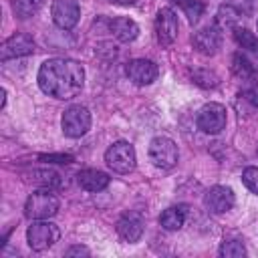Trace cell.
<instances>
[{
  "label": "cell",
  "mask_w": 258,
  "mask_h": 258,
  "mask_svg": "<svg viewBox=\"0 0 258 258\" xmlns=\"http://www.w3.org/2000/svg\"><path fill=\"white\" fill-rule=\"evenodd\" d=\"M58 238H60L58 226L48 220H32V224L26 230V242L34 252L48 250L58 242Z\"/></svg>",
  "instance_id": "obj_3"
},
{
  "label": "cell",
  "mask_w": 258,
  "mask_h": 258,
  "mask_svg": "<svg viewBox=\"0 0 258 258\" xmlns=\"http://www.w3.org/2000/svg\"><path fill=\"white\" fill-rule=\"evenodd\" d=\"M147 153H149L151 163H153L157 169H165V171H169V169H173V167L177 165V161H179L177 145L173 143V139L163 137V135L151 139Z\"/></svg>",
  "instance_id": "obj_4"
},
{
  "label": "cell",
  "mask_w": 258,
  "mask_h": 258,
  "mask_svg": "<svg viewBox=\"0 0 258 258\" xmlns=\"http://www.w3.org/2000/svg\"><path fill=\"white\" fill-rule=\"evenodd\" d=\"M109 30L111 34L121 40V42H133L137 36H139V26L135 20L131 18H125V16H117L109 22Z\"/></svg>",
  "instance_id": "obj_16"
},
{
  "label": "cell",
  "mask_w": 258,
  "mask_h": 258,
  "mask_svg": "<svg viewBox=\"0 0 258 258\" xmlns=\"http://www.w3.org/2000/svg\"><path fill=\"white\" fill-rule=\"evenodd\" d=\"M125 73H127L129 81H133L135 85H141L143 87V85H151L157 79L159 69L149 58H133V60L127 62Z\"/></svg>",
  "instance_id": "obj_13"
},
{
  "label": "cell",
  "mask_w": 258,
  "mask_h": 258,
  "mask_svg": "<svg viewBox=\"0 0 258 258\" xmlns=\"http://www.w3.org/2000/svg\"><path fill=\"white\" fill-rule=\"evenodd\" d=\"M60 127H62V133L67 137H71V139L83 137L91 129V113H89V109L83 107V105H71L60 117Z\"/></svg>",
  "instance_id": "obj_6"
},
{
  "label": "cell",
  "mask_w": 258,
  "mask_h": 258,
  "mask_svg": "<svg viewBox=\"0 0 258 258\" xmlns=\"http://www.w3.org/2000/svg\"><path fill=\"white\" fill-rule=\"evenodd\" d=\"M234 40L248 52H252L254 56H258V36L254 32H250L248 28H242V26H236L234 28Z\"/></svg>",
  "instance_id": "obj_21"
},
{
  "label": "cell",
  "mask_w": 258,
  "mask_h": 258,
  "mask_svg": "<svg viewBox=\"0 0 258 258\" xmlns=\"http://www.w3.org/2000/svg\"><path fill=\"white\" fill-rule=\"evenodd\" d=\"M232 73L240 81H256V77H258L256 67L252 64V60L244 52H234L232 54Z\"/></svg>",
  "instance_id": "obj_20"
},
{
  "label": "cell",
  "mask_w": 258,
  "mask_h": 258,
  "mask_svg": "<svg viewBox=\"0 0 258 258\" xmlns=\"http://www.w3.org/2000/svg\"><path fill=\"white\" fill-rule=\"evenodd\" d=\"M220 256H224V258H242V256H246V246L238 238L224 240L222 246H220Z\"/></svg>",
  "instance_id": "obj_23"
},
{
  "label": "cell",
  "mask_w": 258,
  "mask_h": 258,
  "mask_svg": "<svg viewBox=\"0 0 258 258\" xmlns=\"http://www.w3.org/2000/svg\"><path fill=\"white\" fill-rule=\"evenodd\" d=\"M234 202H236L234 191L228 185H212L204 196V206L208 208V212L218 216L230 212L234 208Z\"/></svg>",
  "instance_id": "obj_10"
},
{
  "label": "cell",
  "mask_w": 258,
  "mask_h": 258,
  "mask_svg": "<svg viewBox=\"0 0 258 258\" xmlns=\"http://www.w3.org/2000/svg\"><path fill=\"white\" fill-rule=\"evenodd\" d=\"M58 208H60V200L56 198V194H52V189L38 187L26 200L24 216L28 220H50L52 216L58 214Z\"/></svg>",
  "instance_id": "obj_2"
},
{
  "label": "cell",
  "mask_w": 258,
  "mask_h": 258,
  "mask_svg": "<svg viewBox=\"0 0 258 258\" xmlns=\"http://www.w3.org/2000/svg\"><path fill=\"white\" fill-rule=\"evenodd\" d=\"M111 2H117V4H135L137 0H111Z\"/></svg>",
  "instance_id": "obj_31"
},
{
  "label": "cell",
  "mask_w": 258,
  "mask_h": 258,
  "mask_svg": "<svg viewBox=\"0 0 258 258\" xmlns=\"http://www.w3.org/2000/svg\"><path fill=\"white\" fill-rule=\"evenodd\" d=\"M135 147L129 141H115L105 151V163L115 173H129L135 169Z\"/></svg>",
  "instance_id": "obj_5"
},
{
  "label": "cell",
  "mask_w": 258,
  "mask_h": 258,
  "mask_svg": "<svg viewBox=\"0 0 258 258\" xmlns=\"http://www.w3.org/2000/svg\"><path fill=\"white\" fill-rule=\"evenodd\" d=\"M242 181L252 194L258 196V167H246L242 171Z\"/></svg>",
  "instance_id": "obj_26"
},
{
  "label": "cell",
  "mask_w": 258,
  "mask_h": 258,
  "mask_svg": "<svg viewBox=\"0 0 258 258\" xmlns=\"http://www.w3.org/2000/svg\"><path fill=\"white\" fill-rule=\"evenodd\" d=\"M242 97H244L252 107L258 109V83H252L250 87H246V89L242 91Z\"/></svg>",
  "instance_id": "obj_28"
},
{
  "label": "cell",
  "mask_w": 258,
  "mask_h": 258,
  "mask_svg": "<svg viewBox=\"0 0 258 258\" xmlns=\"http://www.w3.org/2000/svg\"><path fill=\"white\" fill-rule=\"evenodd\" d=\"M38 87L48 97L69 101L83 91L85 69L73 58H48L38 69Z\"/></svg>",
  "instance_id": "obj_1"
},
{
  "label": "cell",
  "mask_w": 258,
  "mask_h": 258,
  "mask_svg": "<svg viewBox=\"0 0 258 258\" xmlns=\"http://www.w3.org/2000/svg\"><path fill=\"white\" fill-rule=\"evenodd\" d=\"M226 121H228L226 107L220 105V103H208V105H204L200 109V113H198V119H196L198 129L204 131V133H208V135H218L226 127Z\"/></svg>",
  "instance_id": "obj_8"
},
{
  "label": "cell",
  "mask_w": 258,
  "mask_h": 258,
  "mask_svg": "<svg viewBox=\"0 0 258 258\" xmlns=\"http://www.w3.org/2000/svg\"><path fill=\"white\" fill-rule=\"evenodd\" d=\"M191 79H194L196 85H200V87H204V89L216 87V85L220 83L218 75L212 73V71H208V69H198V71H194V73H191Z\"/></svg>",
  "instance_id": "obj_25"
},
{
  "label": "cell",
  "mask_w": 258,
  "mask_h": 258,
  "mask_svg": "<svg viewBox=\"0 0 258 258\" xmlns=\"http://www.w3.org/2000/svg\"><path fill=\"white\" fill-rule=\"evenodd\" d=\"M240 20H242V12H240L236 6H232V4L226 2V4H222V6L218 8L214 24H216L220 30H234Z\"/></svg>",
  "instance_id": "obj_19"
},
{
  "label": "cell",
  "mask_w": 258,
  "mask_h": 258,
  "mask_svg": "<svg viewBox=\"0 0 258 258\" xmlns=\"http://www.w3.org/2000/svg\"><path fill=\"white\" fill-rule=\"evenodd\" d=\"M42 8V0H12V10L18 18H32Z\"/></svg>",
  "instance_id": "obj_22"
},
{
  "label": "cell",
  "mask_w": 258,
  "mask_h": 258,
  "mask_svg": "<svg viewBox=\"0 0 258 258\" xmlns=\"http://www.w3.org/2000/svg\"><path fill=\"white\" fill-rule=\"evenodd\" d=\"M67 256H89V250L85 246H71L67 252Z\"/></svg>",
  "instance_id": "obj_29"
},
{
  "label": "cell",
  "mask_w": 258,
  "mask_h": 258,
  "mask_svg": "<svg viewBox=\"0 0 258 258\" xmlns=\"http://www.w3.org/2000/svg\"><path fill=\"white\" fill-rule=\"evenodd\" d=\"M117 234L123 242H137L143 236V216L139 212H127L117 220Z\"/></svg>",
  "instance_id": "obj_14"
},
{
  "label": "cell",
  "mask_w": 258,
  "mask_h": 258,
  "mask_svg": "<svg viewBox=\"0 0 258 258\" xmlns=\"http://www.w3.org/2000/svg\"><path fill=\"white\" fill-rule=\"evenodd\" d=\"M50 14H52V22L58 28L71 30L79 22L81 6H79L77 0H54L52 2V8H50Z\"/></svg>",
  "instance_id": "obj_11"
},
{
  "label": "cell",
  "mask_w": 258,
  "mask_h": 258,
  "mask_svg": "<svg viewBox=\"0 0 258 258\" xmlns=\"http://www.w3.org/2000/svg\"><path fill=\"white\" fill-rule=\"evenodd\" d=\"M187 220V206L185 204H177V206H169L167 210L161 212L159 216V226L167 232H175L179 230Z\"/></svg>",
  "instance_id": "obj_17"
},
{
  "label": "cell",
  "mask_w": 258,
  "mask_h": 258,
  "mask_svg": "<svg viewBox=\"0 0 258 258\" xmlns=\"http://www.w3.org/2000/svg\"><path fill=\"white\" fill-rule=\"evenodd\" d=\"M36 48L34 44V38L26 32H16L12 36H8L2 46H0V58L6 62L10 58H20V56H28L32 54Z\"/></svg>",
  "instance_id": "obj_9"
},
{
  "label": "cell",
  "mask_w": 258,
  "mask_h": 258,
  "mask_svg": "<svg viewBox=\"0 0 258 258\" xmlns=\"http://www.w3.org/2000/svg\"><path fill=\"white\" fill-rule=\"evenodd\" d=\"M30 181L40 189H58L62 185V177L52 167H38L30 171Z\"/></svg>",
  "instance_id": "obj_18"
},
{
  "label": "cell",
  "mask_w": 258,
  "mask_h": 258,
  "mask_svg": "<svg viewBox=\"0 0 258 258\" xmlns=\"http://www.w3.org/2000/svg\"><path fill=\"white\" fill-rule=\"evenodd\" d=\"M191 44H194V48H196L200 54L212 56V54L218 52V48H220V44H222V30H220L216 24L204 26V28H200L198 32H194Z\"/></svg>",
  "instance_id": "obj_12"
},
{
  "label": "cell",
  "mask_w": 258,
  "mask_h": 258,
  "mask_svg": "<svg viewBox=\"0 0 258 258\" xmlns=\"http://www.w3.org/2000/svg\"><path fill=\"white\" fill-rule=\"evenodd\" d=\"M111 177L101 171V169H81L77 173V183L85 189V191H91V194H97V191H103L107 185H109Z\"/></svg>",
  "instance_id": "obj_15"
},
{
  "label": "cell",
  "mask_w": 258,
  "mask_h": 258,
  "mask_svg": "<svg viewBox=\"0 0 258 258\" xmlns=\"http://www.w3.org/2000/svg\"><path fill=\"white\" fill-rule=\"evenodd\" d=\"M171 2L177 4L185 12V16L189 18V22H196L202 16V12H204V4L200 0H171Z\"/></svg>",
  "instance_id": "obj_24"
},
{
  "label": "cell",
  "mask_w": 258,
  "mask_h": 258,
  "mask_svg": "<svg viewBox=\"0 0 258 258\" xmlns=\"http://www.w3.org/2000/svg\"><path fill=\"white\" fill-rule=\"evenodd\" d=\"M38 159L40 161H46V163H71L73 161V155H67V153H44Z\"/></svg>",
  "instance_id": "obj_27"
},
{
  "label": "cell",
  "mask_w": 258,
  "mask_h": 258,
  "mask_svg": "<svg viewBox=\"0 0 258 258\" xmlns=\"http://www.w3.org/2000/svg\"><path fill=\"white\" fill-rule=\"evenodd\" d=\"M228 4L236 6L240 12H242V6H244V10H248V8H250V2H248V0H228Z\"/></svg>",
  "instance_id": "obj_30"
},
{
  "label": "cell",
  "mask_w": 258,
  "mask_h": 258,
  "mask_svg": "<svg viewBox=\"0 0 258 258\" xmlns=\"http://www.w3.org/2000/svg\"><path fill=\"white\" fill-rule=\"evenodd\" d=\"M177 32H179V20H177V14L173 8L165 6V8H159L157 10V16H155V36H157V42L161 46H171L177 38Z\"/></svg>",
  "instance_id": "obj_7"
}]
</instances>
